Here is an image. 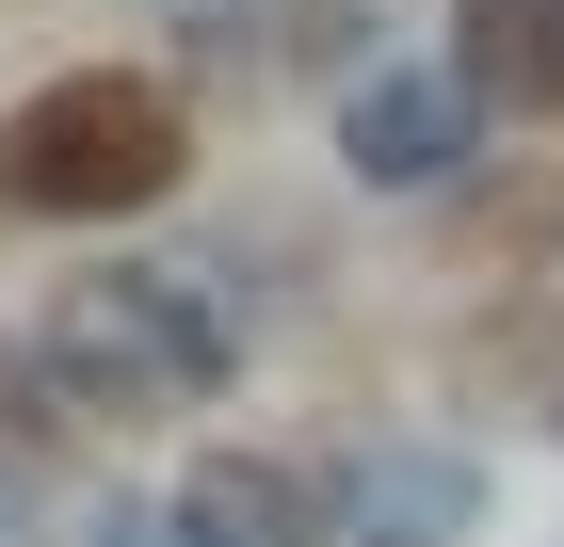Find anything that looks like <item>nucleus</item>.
<instances>
[{
    "label": "nucleus",
    "instance_id": "obj_4",
    "mask_svg": "<svg viewBox=\"0 0 564 547\" xmlns=\"http://www.w3.org/2000/svg\"><path fill=\"white\" fill-rule=\"evenodd\" d=\"M452 81L484 113L564 129V0H452Z\"/></svg>",
    "mask_w": 564,
    "mask_h": 547
},
{
    "label": "nucleus",
    "instance_id": "obj_7",
    "mask_svg": "<svg viewBox=\"0 0 564 547\" xmlns=\"http://www.w3.org/2000/svg\"><path fill=\"white\" fill-rule=\"evenodd\" d=\"M0 547H33V532H17V515H0Z\"/></svg>",
    "mask_w": 564,
    "mask_h": 547
},
{
    "label": "nucleus",
    "instance_id": "obj_2",
    "mask_svg": "<svg viewBox=\"0 0 564 547\" xmlns=\"http://www.w3.org/2000/svg\"><path fill=\"white\" fill-rule=\"evenodd\" d=\"M48 371H65V403L82 419H177V403H210L226 386V306L177 291V274H65V306H48Z\"/></svg>",
    "mask_w": 564,
    "mask_h": 547
},
{
    "label": "nucleus",
    "instance_id": "obj_1",
    "mask_svg": "<svg viewBox=\"0 0 564 547\" xmlns=\"http://www.w3.org/2000/svg\"><path fill=\"white\" fill-rule=\"evenodd\" d=\"M177 162H194V113H177L145 65H82V81H48L33 113L0 129V210L97 226V210H145V194H177Z\"/></svg>",
    "mask_w": 564,
    "mask_h": 547
},
{
    "label": "nucleus",
    "instance_id": "obj_5",
    "mask_svg": "<svg viewBox=\"0 0 564 547\" xmlns=\"http://www.w3.org/2000/svg\"><path fill=\"white\" fill-rule=\"evenodd\" d=\"M452 113H468V81H452V97H435V81H371V97H355V162H371V177H435V162H452Z\"/></svg>",
    "mask_w": 564,
    "mask_h": 547
},
{
    "label": "nucleus",
    "instance_id": "obj_3",
    "mask_svg": "<svg viewBox=\"0 0 564 547\" xmlns=\"http://www.w3.org/2000/svg\"><path fill=\"white\" fill-rule=\"evenodd\" d=\"M162 532H177V547H306V532H323V483H306L291 451H242V435H210V451L177 467Z\"/></svg>",
    "mask_w": 564,
    "mask_h": 547
},
{
    "label": "nucleus",
    "instance_id": "obj_6",
    "mask_svg": "<svg viewBox=\"0 0 564 547\" xmlns=\"http://www.w3.org/2000/svg\"><path fill=\"white\" fill-rule=\"evenodd\" d=\"M65 435H82V403L48 371V338H0V467H48Z\"/></svg>",
    "mask_w": 564,
    "mask_h": 547
}]
</instances>
